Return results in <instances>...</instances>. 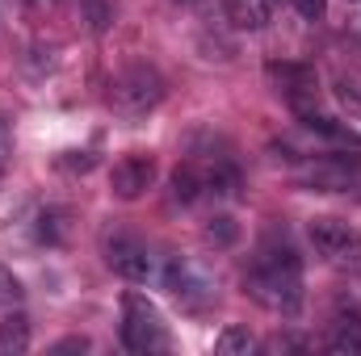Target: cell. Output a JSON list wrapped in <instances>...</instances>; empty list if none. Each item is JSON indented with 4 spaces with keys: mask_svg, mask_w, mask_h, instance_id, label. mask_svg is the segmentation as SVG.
I'll use <instances>...</instances> for the list:
<instances>
[{
    "mask_svg": "<svg viewBox=\"0 0 361 356\" xmlns=\"http://www.w3.org/2000/svg\"><path fill=\"white\" fill-rule=\"evenodd\" d=\"M244 293L273 314H298L302 306V260L286 231H269L257 243L252 268L244 272Z\"/></svg>",
    "mask_w": 361,
    "mask_h": 356,
    "instance_id": "obj_1",
    "label": "cell"
},
{
    "mask_svg": "<svg viewBox=\"0 0 361 356\" xmlns=\"http://www.w3.org/2000/svg\"><path fill=\"white\" fill-rule=\"evenodd\" d=\"M164 101V76L147 63H130L109 80V109L122 117H143Z\"/></svg>",
    "mask_w": 361,
    "mask_h": 356,
    "instance_id": "obj_2",
    "label": "cell"
},
{
    "mask_svg": "<svg viewBox=\"0 0 361 356\" xmlns=\"http://www.w3.org/2000/svg\"><path fill=\"white\" fill-rule=\"evenodd\" d=\"M122 344L130 352H160V348H169L164 319L143 293H126L122 298Z\"/></svg>",
    "mask_w": 361,
    "mask_h": 356,
    "instance_id": "obj_3",
    "label": "cell"
},
{
    "mask_svg": "<svg viewBox=\"0 0 361 356\" xmlns=\"http://www.w3.org/2000/svg\"><path fill=\"white\" fill-rule=\"evenodd\" d=\"M311 235V248L315 256H324L332 268H345V272H361V235L353 227L336 222V218H315L307 227Z\"/></svg>",
    "mask_w": 361,
    "mask_h": 356,
    "instance_id": "obj_4",
    "label": "cell"
},
{
    "mask_svg": "<svg viewBox=\"0 0 361 356\" xmlns=\"http://www.w3.org/2000/svg\"><path fill=\"white\" fill-rule=\"evenodd\" d=\"M160 281H164V289L177 298L185 310H202V306H210L214 293H219V285H214V276H210L206 268L197 265V260H180V256L164 265Z\"/></svg>",
    "mask_w": 361,
    "mask_h": 356,
    "instance_id": "obj_5",
    "label": "cell"
},
{
    "mask_svg": "<svg viewBox=\"0 0 361 356\" xmlns=\"http://www.w3.org/2000/svg\"><path fill=\"white\" fill-rule=\"evenodd\" d=\"M298 180L315 193H345L361 180V160L357 155H319L298 168Z\"/></svg>",
    "mask_w": 361,
    "mask_h": 356,
    "instance_id": "obj_6",
    "label": "cell"
},
{
    "mask_svg": "<svg viewBox=\"0 0 361 356\" xmlns=\"http://www.w3.org/2000/svg\"><path fill=\"white\" fill-rule=\"evenodd\" d=\"M105 265L114 268L118 276L135 281V285L160 276V268H156V260H152V252H147L139 239H130V235H114V239L105 243Z\"/></svg>",
    "mask_w": 361,
    "mask_h": 356,
    "instance_id": "obj_7",
    "label": "cell"
},
{
    "mask_svg": "<svg viewBox=\"0 0 361 356\" xmlns=\"http://www.w3.org/2000/svg\"><path fill=\"white\" fill-rule=\"evenodd\" d=\"M152 180H156V160H152V155H126V160L114 164V172H109V189H114V197L135 201L139 193L152 189Z\"/></svg>",
    "mask_w": 361,
    "mask_h": 356,
    "instance_id": "obj_8",
    "label": "cell"
},
{
    "mask_svg": "<svg viewBox=\"0 0 361 356\" xmlns=\"http://www.w3.org/2000/svg\"><path fill=\"white\" fill-rule=\"evenodd\" d=\"M269 76H273V84H277V92H281L298 113H307V101H311L315 89H319L315 72H311V68H302V63H273Z\"/></svg>",
    "mask_w": 361,
    "mask_h": 356,
    "instance_id": "obj_9",
    "label": "cell"
},
{
    "mask_svg": "<svg viewBox=\"0 0 361 356\" xmlns=\"http://www.w3.org/2000/svg\"><path fill=\"white\" fill-rule=\"evenodd\" d=\"M223 17L235 30H261L269 21V4L265 0H223Z\"/></svg>",
    "mask_w": 361,
    "mask_h": 356,
    "instance_id": "obj_10",
    "label": "cell"
},
{
    "mask_svg": "<svg viewBox=\"0 0 361 356\" xmlns=\"http://www.w3.org/2000/svg\"><path fill=\"white\" fill-rule=\"evenodd\" d=\"M328 352L336 356H361V319L357 314H341L336 319V327H332V336H328Z\"/></svg>",
    "mask_w": 361,
    "mask_h": 356,
    "instance_id": "obj_11",
    "label": "cell"
},
{
    "mask_svg": "<svg viewBox=\"0 0 361 356\" xmlns=\"http://www.w3.org/2000/svg\"><path fill=\"white\" fill-rule=\"evenodd\" d=\"M25 348H30V323H25V314H8L0 323V356L25 352Z\"/></svg>",
    "mask_w": 361,
    "mask_h": 356,
    "instance_id": "obj_12",
    "label": "cell"
},
{
    "mask_svg": "<svg viewBox=\"0 0 361 356\" xmlns=\"http://www.w3.org/2000/svg\"><path fill=\"white\" fill-rule=\"evenodd\" d=\"M219 356H248L257 348V336L248 331V327H223V336H219Z\"/></svg>",
    "mask_w": 361,
    "mask_h": 356,
    "instance_id": "obj_13",
    "label": "cell"
},
{
    "mask_svg": "<svg viewBox=\"0 0 361 356\" xmlns=\"http://www.w3.org/2000/svg\"><path fill=\"white\" fill-rule=\"evenodd\" d=\"M38 239L42 243H63L68 239V214L63 210H42L38 214Z\"/></svg>",
    "mask_w": 361,
    "mask_h": 356,
    "instance_id": "obj_14",
    "label": "cell"
},
{
    "mask_svg": "<svg viewBox=\"0 0 361 356\" xmlns=\"http://www.w3.org/2000/svg\"><path fill=\"white\" fill-rule=\"evenodd\" d=\"M80 13H85V21H89L92 34H101V30H109V21H114V0H80Z\"/></svg>",
    "mask_w": 361,
    "mask_h": 356,
    "instance_id": "obj_15",
    "label": "cell"
},
{
    "mask_svg": "<svg viewBox=\"0 0 361 356\" xmlns=\"http://www.w3.org/2000/svg\"><path fill=\"white\" fill-rule=\"evenodd\" d=\"M332 96L341 101V109H345L353 122H361V84L357 80H336V84H332Z\"/></svg>",
    "mask_w": 361,
    "mask_h": 356,
    "instance_id": "obj_16",
    "label": "cell"
},
{
    "mask_svg": "<svg viewBox=\"0 0 361 356\" xmlns=\"http://www.w3.org/2000/svg\"><path fill=\"white\" fill-rule=\"evenodd\" d=\"M206 239H210V243H219V248H231V243L240 239V227H235L227 214H219V218H210V227H206Z\"/></svg>",
    "mask_w": 361,
    "mask_h": 356,
    "instance_id": "obj_17",
    "label": "cell"
},
{
    "mask_svg": "<svg viewBox=\"0 0 361 356\" xmlns=\"http://www.w3.org/2000/svg\"><path fill=\"white\" fill-rule=\"evenodd\" d=\"M17 302H21V281L0 265V310H8V306H17Z\"/></svg>",
    "mask_w": 361,
    "mask_h": 356,
    "instance_id": "obj_18",
    "label": "cell"
},
{
    "mask_svg": "<svg viewBox=\"0 0 361 356\" xmlns=\"http://www.w3.org/2000/svg\"><path fill=\"white\" fill-rule=\"evenodd\" d=\"M13 164V130H8V122L0 117V172Z\"/></svg>",
    "mask_w": 361,
    "mask_h": 356,
    "instance_id": "obj_19",
    "label": "cell"
},
{
    "mask_svg": "<svg viewBox=\"0 0 361 356\" xmlns=\"http://www.w3.org/2000/svg\"><path fill=\"white\" fill-rule=\"evenodd\" d=\"M294 8H298L307 21H319V17L328 13V0H294Z\"/></svg>",
    "mask_w": 361,
    "mask_h": 356,
    "instance_id": "obj_20",
    "label": "cell"
},
{
    "mask_svg": "<svg viewBox=\"0 0 361 356\" xmlns=\"http://www.w3.org/2000/svg\"><path fill=\"white\" fill-rule=\"evenodd\" d=\"M85 348H89V340H63L55 352H85Z\"/></svg>",
    "mask_w": 361,
    "mask_h": 356,
    "instance_id": "obj_21",
    "label": "cell"
},
{
    "mask_svg": "<svg viewBox=\"0 0 361 356\" xmlns=\"http://www.w3.org/2000/svg\"><path fill=\"white\" fill-rule=\"evenodd\" d=\"M34 4H47V0H34Z\"/></svg>",
    "mask_w": 361,
    "mask_h": 356,
    "instance_id": "obj_22",
    "label": "cell"
}]
</instances>
